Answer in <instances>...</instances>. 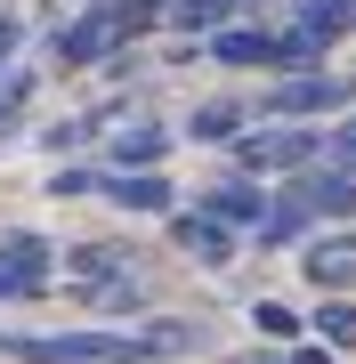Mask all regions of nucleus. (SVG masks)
<instances>
[{
    "label": "nucleus",
    "mask_w": 356,
    "mask_h": 364,
    "mask_svg": "<svg viewBox=\"0 0 356 364\" xmlns=\"http://www.w3.org/2000/svg\"><path fill=\"white\" fill-rule=\"evenodd\" d=\"M9 364H162L154 332H0Z\"/></svg>",
    "instance_id": "obj_1"
},
{
    "label": "nucleus",
    "mask_w": 356,
    "mask_h": 364,
    "mask_svg": "<svg viewBox=\"0 0 356 364\" xmlns=\"http://www.w3.org/2000/svg\"><path fill=\"white\" fill-rule=\"evenodd\" d=\"M122 41H130L122 9H114V0H90V9L73 16V25H57V65H106Z\"/></svg>",
    "instance_id": "obj_2"
},
{
    "label": "nucleus",
    "mask_w": 356,
    "mask_h": 364,
    "mask_svg": "<svg viewBox=\"0 0 356 364\" xmlns=\"http://www.w3.org/2000/svg\"><path fill=\"white\" fill-rule=\"evenodd\" d=\"M235 162L243 170H308L316 162V130H243Z\"/></svg>",
    "instance_id": "obj_3"
},
{
    "label": "nucleus",
    "mask_w": 356,
    "mask_h": 364,
    "mask_svg": "<svg viewBox=\"0 0 356 364\" xmlns=\"http://www.w3.org/2000/svg\"><path fill=\"white\" fill-rule=\"evenodd\" d=\"M171 243L186 251V259H203V267L235 259V227H227L219 210H171Z\"/></svg>",
    "instance_id": "obj_4"
},
{
    "label": "nucleus",
    "mask_w": 356,
    "mask_h": 364,
    "mask_svg": "<svg viewBox=\"0 0 356 364\" xmlns=\"http://www.w3.org/2000/svg\"><path fill=\"white\" fill-rule=\"evenodd\" d=\"M122 275H130V251L122 243H65V284L73 291H106V284H122Z\"/></svg>",
    "instance_id": "obj_5"
},
{
    "label": "nucleus",
    "mask_w": 356,
    "mask_h": 364,
    "mask_svg": "<svg viewBox=\"0 0 356 364\" xmlns=\"http://www.w3.org/2000/svg\"><path fill=\"white\" fill-rule=\"evenodd\" d=\"M332 105H348V81H332V73H300V81H284V90L267 97V122H291V114H332Z\"/></svg>",
    "instance_id": "obj_6"
},
{
    "label": "nucleus",
    "mask_w": 356,
    "mask_h": 364,
    "mask_svg": "<svg viewBox=\"0 0 356 364\" xmlns=\"http://www.w3.org/2000/svg\"><path fill=\"white\" fill-rule=\"evenodd\" d=\"M97 195H106L114 210H178L162 170H114V178H97Z\"/></svg>",
    "instance_id": "obj_7"
},
{
    "label": "nucleus",
    "mask_w": 356,
    "mask_h": 364,
    "mask_svg": "<svg viewBox=\"0 0 356 364\" xmlns=\"http://www.w3.org/2000/svg\"><path fill=\"white\" fill-rule=\"evenodd\" d=\"M300 203L316 210V219H356V162L308 170V178H300Z\"/></svg>",
    "instance_id": "obj_8"
},
{
    "label": "nucleus",
    "mask_w": 356,
    "mask_h": 364,
    "mask_svg": "<svg viewBox=\"0 0 356 364\" xmlns=\"http://www.w3.org/2000/svg\"><path fill=\"white\" fill-rule=\"evenodd\" d=\"M300 267H308V284H316V291H340L348 275H356V235H324V243H308Z\"/></svg>",
    "instance_id": "obj_9"
},
{
    "label": "nucleus",
    "mask_w": 356,
    "mask_h": 364,
    "mask_svg": "<svg viewBox=\"0 0 356 364\" xmlns=\"http://www.w3.org/2000/svg\"><path fill=\"white\" fill-rule=\"evenodd\" d=\"M211 65H276V33L219 25V33H211Z\"/></svg>",
    "instance_id": "obj_10"
},
{
    "label": "nucleus",
    "mask_w": 356,
    "mask_h": 364,
    "mask_svg": "<svg viewBox=\"0 0 356 364\" xmlns=\"http://www.w3.org/2000/svg\"><path fill=\"white\" fill-rule=\"evenodd\" d=\"M324 49H332L324 25H291V33H276V65H284V73H324Z\"/></svg>",
    "instance_id": "obj_11"
},
{
    "label": "nucleus",
    "mask_w": 356,
    "mask_h": 364,
    "mask_svg": "<svg viewBox=\"0 0 356 364\" xmlns=\"http://www.w3.org/2000/svg\"><path fill=\"white\" fill-rule=\"evenodd\" d=\"M203 210H219L227 227H259L276 203H267V186H211V195H203Z\"/></svg>",
    "instance_id": "obj_12"
},
{
    "label": "nucleus",
    "mask_w": 356,
    "mask_h": 364,
    "mask_svg": "<svg viewBox=\"0 0 356 364\" xmlns=\"http://www.w3.org/2000/svg\"><path fill=\"white\" fill-rule=\"evenodd\" d=\"M49 251L57 243H41V235H0V267H9V275H33V284L49 275Z\"/></svg>",
    "instance_id": "obj_13"
},
{
    "label": "nucleus",
    "mask_w": 356,
    "mask_h": 364,
    "mask_svg": "<svg viewBox=\"0 0 356 364\" xmlns=\"http://www.w3.org/2000/svg\"><path fill=\"white\" fill-rule=\"evenodd\" d=\"M308 219H316V210L291 195V203H276V210L259 219V243H267V251H276V243H300V235H308Z\"/></svg>",
    "instance_id": "obj_14"
},
{
    "label": "nucleus",
    "mask_w": 356,
    "mask_h": 364,
    "mask_svg": "<svg viewBox=\"0 0 356 364\" xmlns=\"http://www.w3.org/2000/svg\"><path fill=\"white\" fill-rule=\"evenodd\" d=\"M162 154H171L162 130H122V138H114V162H122V170H154Z\"/></svg>",
    "instance_id": "obj_15"
},
{
    "label": "nucleus",
    "mask_w": 356,
    "mask_h": 364,
    "mask_svg": "<svg viewBox=\"0 0 356 364\" xmlns=\"http://www.w3.org/2000/svg\"><path fill=\"white\" fill-rule=\"evenodd\" d=\"M186 138H203V146H235V138H243V114H235V105H203V114L186 122Z\"/></svg>",
    "instance_id": "obj_16"
},
{
    "label": "nucleus",
    "mask_w": 356,
    "mask_h": 364,
    "mask_svg": "<svg viewBox=\"0 0 356 364\" xmlns=\"http://www.w3.org/2000/svg\"><path fill=\"white\" fill-rule=\"evenodd\" d=\"M227 9H235V0H171V25L178 33H219Z\"/></svg>",
    "instance_id": "obj_17"
},
{
    "label": "nucleus",
    "mask_w": 356,
    "mask_h": 364,
    "mask_svg": "<svg viewBox=\"0 0 356 364\" xmlns=\"http://www.w3.org/2000/svg\"><path fill=\"white\" fill-rule=\"evenodd\" d=\"M316 332L332 340V348H356V299H340V291H332L324 308H316Z\"/></svg>",
    "instance_id": "obj_18"
},
{
    "label": "nucleus",
    "mask_w": 356,
    "mask_h": 364,
    "mask_svg": "<svg viewBox=\"0 0 356 364\" xmlns=\"http://www.w3.org/2000/svg\"><path fill=\"white\" fill-rule=\"evenodd\" d=\"M146 332H154V348H162V356H186V348H203V324H186V316H154Z\"/></svg>",
    "instance_id": "obj_19"
},
{
    "label": "nucleus",
    "mask_w": 356,
    "mask_h": 364,
    "mask_svg": "<svg viewBox=\"0 0 356 364\" xmlns=\"http://www.w3.org/2000/svg\"><path fill=\"white\" fill-rule=\"evenodd\" d=\"M97 308H106V316H138V308H146V284H138V275H122V284L97 291Z\"/></svg>",
    "instance_id": "obj_20"
},
{
    "label": "nucleus",
    "mask_w": 356,
    "mask_h": 364,
    "mask_svg": "<svg viewBox=\"0 0 356 364\" xmlns=\"http://www.w3.org/2000/svg\"><path fill=\"white\" fill-rule=\"evenodd\" d=\"M308 25H324V33H356V0H308Z\"/></svg>",
    "instance_id": "obj_21"
},
{
    "label": "nucleus",
    "mask_w": 356,
    "mask_h": 364,
    "mask_svg": "<svg viewBox=\"0 0 356 364\" xmlns=\"http://www.w3.org/2000/svg\"><path fill=\"white\" fill-rule=\"evenodd\" d=\"M251 324H259L267 340H291V332H300V316H291L284 299H259V308H251Z\"/></svg>",
    "instance_id": "obj_22"
},
{
    "label": "nucleus",
    "mask_w": 356,
    "mask_h": 364,
    "mask_svg": "<svg viewBox=\"0 0 356 364\" xmlns=\"http://www.w3.org/2000/svg\"><path fill=\"white\" fill-rule=\"evenodd\" d=\"M49 195H57V203H73V195H97V178H90V170H73V162H65V170L49 178Z\"/></svg>",
    "instance_id": "obj_23"
},
{
    "label": "nucleus",
    "mask_w": 356,
    "mask_h": 364,
    "mask_svg": "<svg viewBox=\"0 0 356 364\" xmlns=\"http://www.w3.org/2000/svg\"><path fill=\"white\" fill-rule=\"evenodd\" d=\"M81 138H90V122H49V130H41V146H49V154H73Z\"/></svg>",
    "instance_id": "obj_24"
},
{
    "label": "nucleus",
    "mask_w": 356,
    "mask_h": 364,
    "mask_svg": "<svg viewBox=\"0 0 356 364\" xmlns=\"http://www.w3.org/2000/svg\"><path fill=\"white\" fill-rule=\"evenodd\" d=\"M332 162H356V114L340 122V130H332Z\"/></svg>",
    "instance_id": "obj_25"
},
{
    "label": "nucleus",
    "mask_w": 356,
    "mask_h": 364,
    "mask_svg": "<svg viewBox=\"0 0 356 364\" xmlns=\"http://www.w3.org/2000/svg\"><path fill=\"white\" fill-rule=\"evenodd\" d=\"M16 49V16H0V57H9Z\"/></svg>",
    "instance_id": "obj_26"
},
{
    "label": "nucleus",
    "mask_w": 356,
    "mask_h": 364,
    "mask_svg": "<svg viewBox=\"0 0 356 364\" xmlns=\"http://www.w3.org/2000/svg\"><path fill=\"white\" fill-rule=\"evenodd\" d=\"M291 364H332V348H300V356H291Z\"/></svg>",
    "instance_id": "obj_27"
}]
</instances>
